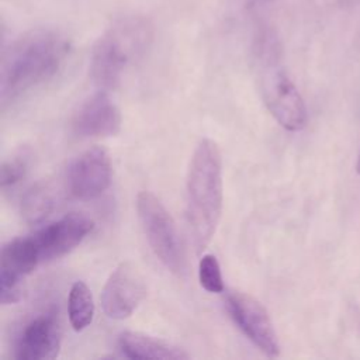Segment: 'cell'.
Listing matches in <instances>:
<instances>
[{
    "label": "cell",
    "mask_w": 360,
    "mask_h": 360,
    "mask_svg": "<svg viewBox=\"0 0 360 360\" xmlns=\"http://www.w3.org/2000/svg\"><path fill=\"white\" fill-rule=\"evenodd\" d=\"M222 158L218 145L200 141L190 160L186 179V219L197 252L212 239L222 212Z\"/></svg>",
    "instance_id": "2"
},
{
    "label": "cell",
    "mask_w": 360,
    "mask_h": 360,
    "mask_svg": "<svg viewBox=\"0 0 360 360\" xmlns=\"http://www.w3.org/2000/svg\"><path fill=\"white\" fill-rule=\"evenodd\" d=\"M62 329L53 311L30 319L15 340L14 357L18 360H51L59 354Z\"/></svg>",
    "instance_id": "11"
},
{
    "label": "cell",
    "mask_w": 360,
    "mask_h": 360,
    "mask_svg": "<svg viewBox=\"0 0 360 360\" xmlns=\"http://www.w3.org/2000/svg\"><path fill=\"white\" fill-rule=\"evenodd\" d=\"M121 352L129 359L183 360L188 354L177 346L139 332H124L118 338Z\"/></svg>",
    "instance_id": "13"
},
{
    "label": "cell",
    "mask_w": 360,
    "mask_h": 360,
    "mask_svg": "<svg viewBox=\"0 0 360 360\" xmlns=\"http://www.w3.org/2000/svg\"><path fill=\"white\" fill-rule=\"evenodd\" d=\"M93 228L91 218L80 212H70L32 233L41 263L58 259L73 250Z\"/></svg>",
    "instance_id": "10"
},
{
    "label": "cell",
    "mask_w": 360,
    "mask_h": 360,
    "mask_svg": "<svg viewBox=\"0 0 360 360\" xmlns=\"http://www.w3.org/2000/svg\"><path fill=\"white\" fill-rule=\"evenodd\" d=\"M68 315L72 328L77 332L86 329L94 316V301L90 288L83 281L70 287L68 297Z\"/></svg>",
    "instance_id": "15"
},
{
    "label": "cell",
    "mask_w": 360,
    "mask_h": 360,
    "mask_svg": "<svg viewBox=\"0 0 360 360\" xmlns=\"http://www.w3.org/2000/svg\"><path fill=\"white\" fill-rule=\"evenodd\" d=\"M41 263L32 235L14 238L1 248L0 256V301L15 304L22 297L25 277Z\"/></svg>",
    "instance_id": "6"
},
{
    "label": "cell",
    "mask_w": 360,
    "mask_h": 360,
    "mask_svg": "<svg viewBox=\"0 0 360 360\" xmlns=\"http://www.w3.org/2000/svg\"><path fill=\"white\" fill-rule=\"evenodd\" d=\"M136 211L141 228L155 256L166 269L180 273L183 269V255L170 212L150 191H141L136 195Z\"/></svg>",
    "instance_id": "4"
},
{
    "label": "cell",
    "mask_w": 360,
    "mask_h": 360,
    "mask_svg": "<svg viewBox=\"0 0 360 360\" xmlns=\"http://www.w3.org/2000/svg\"><path fill=\"white\" fill-rule=\"evenodd\" d=\"M356 172H357V174L360 176V153H359V158H357V163H356Z\"/></svg>",
    "instance_id": "18"
},
{
    "label": "cell",
    "mask_w": 360,
    "mask_h": 360,
    "mask_svg": "<svg viewBox=\"0 0 360 360\" xmlns=\"http://www.w3.org/2000/svg\"><path fill=\"white\" fill-rule=\"evenodd\" d=\"M58 191L49 181H38L31 186L21 198V215L28 224L44 221L55 208Z\"/></svg>",
    "instance_id": "14"
},
{
    "label": "cell",
    "mask_w": 360,
    "mask_h": 360,
    "mask_svg": "<svg viewBox=\"0 0 360 360\" xmlns=\"http://www.w3.org/2000/svg\"><path fill=\"white\" fill-rule=\"evenodd\" d=\"M198 280L208 292H222L224 280L219 263L214 255H204L198 263Z\"/></svg>",
    "instance_id": "16"
},
{
    "label": "cell",
    "mask_w": 360,
    "mask_h": 360,
    "mask_svg": "<svg viewBox=\"0 0 360 360\" xmlns=\"http://www.w3.org/2000/svg\"><path fill=\"white\" fill-rule=\"evenodd\" d=\"M69 53L68 38L55 30H34L4 52L0 75L1 108L52 79Z\"/></svg>",
    "instance_id": "1"
},
{
    "label": "cell",
    "mask_w": 360,
    "mask_h": 360,
    "mask_svg": "<svg viewBox=\"0 0 360 360\" xmlns=\"http://www.w3.org/2000/svg\"><path fill=\"white\" fill-rule=\"evenodd\" d=\"M152 28L142 17H125L111 25L96 42L91 52L90 73L103 90L114 89L127 69L149 46Z\"/></svg>",
    "instance_id": "3"
},
{
    "label": "cell",
    "mask_w": 360,
    "mask_h": 360,
    "mask_svg": "<svg viewBox=\"0 0 360 360\" xmlns=\"http://www.w3.org/2000/svg\"><path fill=\"white\" fill-rule=\"evenodd\" d=\"M111 160L105 149L90 148L79 155L68 167L66 187L79 200L101 195L111 183Z\"/></svg>",
    "instance_id": "7"
},
{
    "label": "cell",
    "mask_w": 360,
    "mask_h": 360,
    "mask_svg": "<svg viewBox=\"0 0 360 360\" xmlns=\"http://www.w3.org/2000/svg\"><path fill=\"white\" fill-rule=\"evenodd\" d=\"M28 166V155L21 152L1 163L0 167V184L1 188L11 187L17 184L25 176Z\"/></svg>",
    "instance_id": "17"
},
{
    "label": "cell",
    "mask_w": 360,
    "mask_h": 360,
    "mask_svg": "<svg viewBox=\"0 0 360 360\" xmlns=\"http://www.w3.org/2000/svg\"><path fill=\"white\" fill-rule=\"evenodd\" d=\"M226 309L243 335L266 356L280 354V343L266 308L242 291L226 292Z\"/></svg>",
    "instance_id": "5"
},
{
    "label": "cell",
    "mask_w": 360,
    "mask_h": 360,
    "mask_svg": "<svg viewBox=\"0 0 360 360\" xmlns=\"http://www.w3.org/2000/svg\"><path fill=\"white\" fill-rule=\"evenodd\" d=\"M146 295V287L138 269L125 262L107 278L101 291V308L108 318L125 319L134 314Z\"/></svg>",
    "instance_id": "9"
},
{
    "label": "cell",
    "mask_w": 360,
    "mask_h": 360,
    "mask_svg": "<svg viewBox=\"0 0 360 360\" xmlns=\"http://www.w3.org/2000/svg\"><path fill=\"white\" fill-rule=\"evenodd\" d=\"M263 98L274 120L287 131H301L307 124V107L295 84L283 70H271L263 80Z\"/></svg>",
    "instance_id": "8"
},
{
    "label": "cell",
    "mask_w": 360,
    "mask_h": 360,
    "mask_svg": "<svg viewBox=\"0 0 360 360\" xmlns=\"http://www.w3.org/2000/svg\"><path fill=\"white\" fill-rule=\"evenodd\" d=\"M122 124L117 104L105 90H100L86 98L72 117V131L79 138L114 136Z\"/></svg>",
    "instance_id": "12"
}]
</instances>
